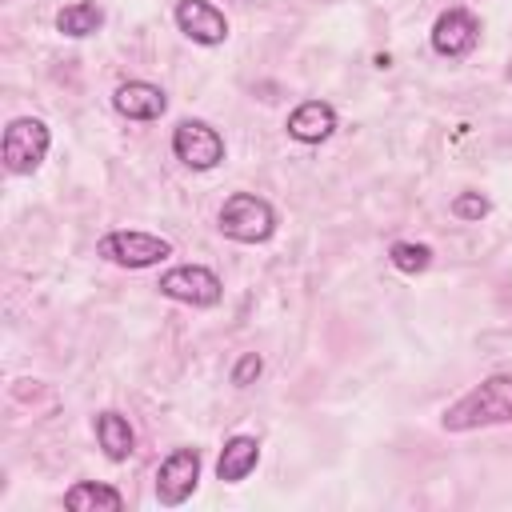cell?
Returning <instances> with one entry per match:
<instances>
[{"mask_svg": "<svg viewBox=\"0 0 512 512\" xmlns=\"http://www.w3.org/2000/svg\"><path fill=\"white\" fill-rule=\"evenodd\" d=\"M172 152L184 168L208 172L224 160V136L204 120H180L176 132H172Z\"/></svg>", "mask_w": 512, "mask_h": 512, "instance_id": "8992f818", "label": "cell"}, {"mask_svg": "<svg viewBox=\"0 0 512 512\" xmlns=\"http://www.w3.org/2000/svg\"><path fill=\"white\" fill-rule=\"evenodd\" d=\"M388 260H392V268L416 276V272H424V268L432 264V248H428V244H412V240H396V244L388 248Z\"/></svg>", "mask_w": 512, "mask_h": 512, "instance_id": "2e32d148", "label": "cell"}, {"mask_svg": "<svg viewBox=\"0 0 512 512\" xmlns=\"http://www.w3.org/2000/svg\"><path fill=\"white\" fill-rule=\"evenodd\" d=\"M260 368H264L260 352H244V356L236 360V368H232V384H236V388H248V384L260 376Z\"/></svg>", "mask_w": 512, "mask_h": 512, "instance_id": "ac0fdd59", "label": "cell"}, {"mask_svg": "<svg viewBox=\"0 0 512 512\" xmlns=\"http://www.w3.org/2000/svg\"><path fill=\"white\" fill-rule=\"evenodd\" d=\"M112 108L128 120H160L168 108V96H164V88H156L148 80H124L112 92Z\"/></svg>", "mask_w": 512, "mask_h": 512, "instance_id": "30bf717a", "label": "cell"}, {"mask_svg": "<svg viewBox=\"0 0 512 512\" xmlns=\"http://www.w3.org/2000/svg\"><path fill=\"white\" fill-rule=\"evenodd\" d=\"M288 136L300 140V144H320L336 132V108L324 104V100H304L288 112Z\"/></svg>", "mask_w": 512, "mask_h": 512, "instance_id": "8fae6325", "label": "cell"}, {"mask_svg": "<svg viewBox=\"0 0 512 512\" xmlns=\"http://www.w3.org/2000/svg\"><path fill=\"white\" fill-rule=\"evenodd\" d=\"M176 24H180V32H184L192 44H204V48L228 40V20H224V12H220L216 4H208V0H180V4H176Z\"/></svg>", "mask_w": 512, "mask_h": 512, "instance_id": "9c48e42d", "label": "cell"}, {"mask_svg": "<svg viewBox=\"0 0 512 512\" xmlns=\"http://www.w3.org/2000/svg\"><path fill=\"white\" fill-rule=\"evenodd\" d=\"M100 24H104V8L96 0H76V4L56 12V28L64 36H72V40H84V36L100 32Z\"/></svg>", "mask_w": 512, "mask_h": 512, "instance_id": "9a60e30c", "label": "cell"}, {"mask_svg": "<svg viewBox=\"0 0 512 512\" xmlns=\"http://www.w3.org/2000/svg\"><path fill=\"white\" fill-rule=\"evenodd\" d=\"M476 40H480V24H476V16L468 8H448L432 24V48L440 56H448V60L468 56L476 48Z\"/></svg>", "mask_w": 512, "mask_h": 512, "instance_id": "ba28073f", "label": "cell"}, {"mask_svg": "<svg viewBox=\"0 0 512 512\" xmlns=\"http://www.w3.org/2000/svg\"><path fill=\"white\" fill-rule=\"evenodd\" d=\"M156 288H160V296L180 300V304H192V308H212L224 296L220 276L212 268H204V264H176V268H168L160 276Z\"/></svg>", "mask_w": 512, "mask_h": 512, "instance_id": "5b68a950", "label": "cell"}, {"mask_svg": "<svg viewBox=\"0 0 512 512\" xmlns=\"http://www.w3.org/2000/svg\"><path fill=\"white\" fill-rule=\"evenodd\" d=\"M440 424L448 432H472V428H488V424H512V372H496V376L480 380L452 408H444V420Z\"/></svg>", "mask_w": 512, "mask_h": 512, "instance_id": "6da1fadb", "label": "cell"}, {"mask_svg": "<svg viewBox=\"0 0 512 512\" xmlns=\"http://www.w3.org/2000/svg\"><path fill=\"white\" fill-rule=\"evenodd\" d=\"M488 196H480V192H460L456 200H452V216H460V220H480V216H488Z\"/></svg>", "mask_w": 512, "mask_h": 512, "instance_id": "e0dca14e", "label": "cell"}, {"mask_svg": "<svg viewBox=\"0 0 512 512\" xmlns=\"http://www.w3.org/2000/svg\"><path fill=\"white\" fill-rule=\"evenodd\" d=\"M48 144H52V132L44 120L36 116H20L4 128V140H0V156H4V168L12 176H32L44 156H48Z\"/></svg>", "mask_w": 512, "mask_h": 512, "instance_id": "3957f363", "label": "cell"}, {"mask_svg": "<svg viewBox=\"0 0 512 512\" xmlns=\"http://www.w3.org/2000/svg\"><path fill=\"white\" fill-rule=\"evenodd\" d=\"M260 460V440L256 436H232L224 448H220V460H216V476L224 484H240Z\"/></svg>", "mask_w": 512, "mask_h": 512, "instance_id": "4fadbf2b", "label": "cell"}, {"mask_svg": "<svg viewBox=\"0 0 512 512\" xmlns=\"http://www.w3.org/2000/svg\"><path fill=\"white\" fill-rule=\"evenodd\" d=\"M92 432H96V444L104 448V456H108V460H116V464H120V460H128V456H132V448H136V432H132L128 416H120L116 408L96 412Z\"/></svg>", "mask_w": 512, "mask_h": 512, "instance_id": "7c38bea8", "label": "cell"}, {"mask_svg": "<svg viewBox=\"0 0 512 512\" xmlns=\"http://www.w3.org/2000/svg\"><path fill=\"white\" fill-rule=\"evenodd\" d=\"M200 484V452L196 448H172L156 468V500L164 508L184 504Z\"/></svg>", "mask_w": 512, "mask_h": 512, "instance_id": "52a82bcc", "label": "cell"}, {"mask_svg": "<svg viewBox=\"0 0 512 512\" xmlns=\"http://www.w3.org/2000/svg\"><path fill=\"white\" fill-rule=\"evenodd\" d=\"M64 508L72 512H96V508H108V512H120L124 508V496L112 488V484H96V480H80L64 492Z\"/></svg>", "mask_w": 512, "mask_h": 512, "instance_id": "5bb4252c", "label": "cell"}, {"mask_svg": "<svg viewBox=\"0 0 512 512\" xmlns=\"http://www.w3.org/2000/svg\"><path fill=\"white\" fill-rule=\"evenodd\" d=\"M220 232L236 244H264L276 232V208L256 192H232L220 208Z\"/></svg>", "mask_w": 512, "mask_h": 512, "instance_id": "7a4b0ae2", "label": "cell"}, {"mask_svg": "<svg viewBox=\"0 0 512 512\" xmlns=\"http://www.w3.org/2000/svg\"><path fill=\"white\" fill-rule=\"evenodd\" d=\"M96 252L120 268H152L160 260L172 256V244L164 236H152V232H136V228H116L108 236H100Z\"/></svg>", "mask_w": 512, "mask_h": 512, "instance_id": "277c9868", "label": "cell"}]
</instances>
